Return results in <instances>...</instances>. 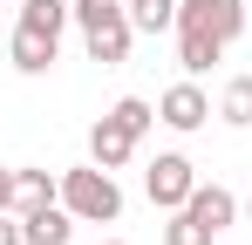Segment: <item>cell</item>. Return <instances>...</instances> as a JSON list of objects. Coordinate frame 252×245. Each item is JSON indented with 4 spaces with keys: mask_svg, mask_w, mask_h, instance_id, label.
<instances>
[{
    "mask_svg": "<svg viewBox=\"0 0 252 245\" xmlns=\"http://www.w3.org/2000/svg\"><path fill=\"white\" fill-rule=\"evenodd\" d=\"M0 245H28V239H21V225H14L7 211H0Z\"/></svg>",
    "mask_w": 252,
    "mask_h": 245,
    "instance_id": "9a60e30c",
    "label": "cell"
},
{
    "mask_svg": "<svg viewBox=\"0 0 252 245\" xmlns=\"http://www.w3.org/2000/svg\"><path fill=\"white\" fill-rule=\"evenodd\" d=\"M62 198V184L48 177V170H14V211L28 218V211H41V204Z\"/></svg>",
    "mask_w": 252,
    "mask_h": 245,
    "instance_id": "30bf717a",
    "label": "cell"
},
{
    "mask_svg": "<svg viewBox=\"0 0 252 245\" xmlns=\"http://www.w3.org/2000/svg\"><path fill=\"white\" fill-rule=\"evenodd\" d=\"M102 245H123V239H102Z\"/></svg>",
    "mask_w": 252,
    "mask_h": 245,
    "instance_id": "e0dca14e",
    "label": "cell"
},
{
    "mask_svg": "<svg viewBox=\"0 0 252 245\" xmlns=\"http://www.w3.org/2000/svg\"><path fill=\"white\" fill-rule=\"evenodd\" d=\"M0 34H7V28H0Z\"/></svg>",
    "mask_w": 252,
    "mask_h": 245,
    "instance_id": "d6986e66",
    "label": "cell"
},
{
    "mask_svg": "<svg viewBox=\"0 0 252 245\" xmlns=\"http://www.w3.org/2000/svg\"><path fill=\"white\" fill-rule=\"evenodd\" d=\"M0 211H14V170H0Z\"/></svg>",
    "mask_w": 252,
    "mask_h": 245,
    "instance_id": "2e32d148",
    "label": "cell"
},
{
    "mask_svg": "<svg viewBox=\"0 0 252 245\" xmlns=\"http://www.w3.org/2000/svg\"><path fill=\"white\" fill-rule=\"evenodd\" d=\"M218 116L232 122V129H246V122H252V75L225 82V102H218Z\"/></svg>",
    "mask_w": 252,
    "mask_h": 245,
    "instance_id": "4fadbf2b",
    "label": "cell"
},
{
    "mask_svg": "<svg viewBox=\"0 0 252 245\" xmlns=\"http://www.w3.org/2000/svg\"><path fill=\"white\" fill-rule=\"evenodd\" d=\"M129 150H136V129H129L116 109L95 122V129H89V157L102 163V170H123V163H129Z\"/></svg>",
    "mask_w": 252,
    "mask_h": 245,
    "instance_id": "5b68a950",
    "label": "cell"
},
{
    "mask_svg": "<svg viewBox=\"0 0 252 245\" xmlns=\"http://www.w3.org/2000/svg\"><path fill=\"white\" fill-rule=\"evenodd\" d=\"M75 21H82V41L95 61H123L129 55V0H75Z\"/></svg>",
    "mask_w": 252,
    "mask_h": 245,
    "instance_id": "3957f363",
    "label": "cell"
},
{
    "mask_svg": "<svg viewBox=\"0 0 252 245\" xmlns=\"http://www.w3.org/2000/svg\"><path fill=\"white\" fill-rule=\"evenodd\" d=\"M21 21L41 28V34H62V28L75 21V7H68V0H21Z\"/></svg>",
    "mask_w": 252,
    "mask_h": 245,
    "instance_id": "7c38bea8",
    "label": "cell"
},
{
    "mask_svg": "<svg viewBox=\"0 0 252 245\" xmlns=\"http://www.w3.org/2000/svg\"><path fill=\"white\" fill-rule=\"evenodd\" d=\"M246 14H252V0H246Z\"/></svg>",
    "mask_w": 252,
    "mask_h": 245,
    "instance_id": "ac0fdd59",
    "label": "cell"
},
{
    "mask_svg": "<svg viewBox=\"0 0 252 245\" xmlns=\"http://www.w3.org/2000/svg\"><path fill=\"white\" fill-rule=\"evenodd\" d=\"M55 55H62V34H41V28H14V68L21 75H48L55 68Z\"/></svg>",
    "mask_w": 252,
    "mask_h": 245,
    "instance_id": "8992f818",
    "label": "cell"
},
{
    "mask_svg": "<svg viewBox=\"0 0 252 245\" xmlns=\"http://www.w3.org/2000/svg\"><path fill=\"white\" fill-rule=\"evenodd\" d=\"M246 0H177V61L191 75H205L218 61V48L246 28Z\"/></svg>",
    "mask_w": 252,
    "mask_h": 245,
    "instance_id": "6da1fadb",
    "label": "cell"
},
{
    "mask_svg": "<svg viewBox=\"0 0 252 245\" xmlns=\"http://www.w3.org/2000/svg\"><path fill=\"white\" fill-rule=\"evenodd\" d=\"M21 239H28V245H68V239H75V211H68V204L28 211V218H21Z\"/></svg>",
    "mask_w": 252,
    "mask_h": 245,
    "instance_id": "ba28073f",
    "label": "cell"
},
{
    "mask_svg": "<svg viewBox=\"0 0 252 245\" xmlns=\"http://www.w3.org/2000/svg\"><path fill=\"white\" fill-rule=\"evenodd\" d=\"M184 211H191V218H205L211 232H225V225H232V218H239V198H232V191H225V184H198V191H191V198H184Z\"/></svg>",
    "mask_w": 252,
    "mask_h": 245,
    "instance_id": "9c48e42d",
    "label": "cell"
},
{
    "mask_svg": "<svg viewBox=\"0 0 252 245\" xmlns=\"http://www.w3.org/2000/svg\"><path fill=\"white\" fill-rule=\"evenodd\" d=\"M143 191H150V204H164V211H184V198L198 191V170L184 157H157L150 177H143Z\"/></svg>",
    "mask_w": 252,
    "mask_h": 245,
    "instance_id": "277c9868",
    "label": "cell"
},
{
    "mask_svg": "<svg viewBox=\"0 0 252 245\" xmlns=\"http://www.w3.org/2000/svg\"><path fill=\"white\" fill-rule=\"evenodd\" d=\"M211 239H218V232H211L205 218H191V211H177L164 225V245H211Z\"/></svg>",
    "mask_w": 252,
    "mask_h": 245,
    "instance_id": "5bb4252c",
    "label": "cell"
},
{
    "mask_svg": "<svg viewBox=\"0 0 252 245\" xmlns=\"http://www.w3.org/2000/svg\"><path fill=\"white\" fill-rule=\"evenodd\" d=\"M205 116H211V102H205L198 82H177V89H164V102H157V122H170V129H198Z\"/></svg>",
    "mask_w": 252,
    "mask_h": 245,
    "instance_id": "52a82bcc",
    "label": "cell"
},
{
    "mask_svg": "<svg viewBox=\"0 0 252 245\" xmlns=\"http://www.w3.org/2000/svg\"><path fill=\"white\" fill-rule=\"evenodd\" d=\"M62 204H68L82 225H116V218H123V191H116V177H109L102 163L62 170Z\"/></svg>",
    "mask_w": 252,
    "mask_h": 245,
    "instance_id": "7a4b0ae2",
    "label": "cell"
},
{
    "mask_svg": "<svg viewBox=\"0 0 252 245\" xmlns=\"http://www.w3.org/2000/svg\"><path fill=\"white\" fill-rule=\"evenodd\" d=\"M129 28H136V34H164V28H177V0H129Z\"/></svg>",
    "mask_w": 252,
    "mask_h": 245,
    "instance_id": "8fae6325",
    "label": "cell"
}]
</instances>
